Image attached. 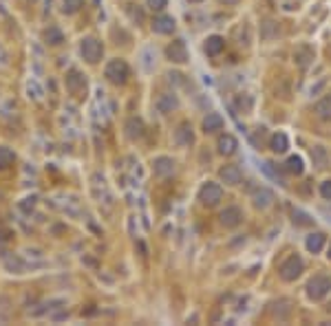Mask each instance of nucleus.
<instances>
[{
	"mask_svg": "<svg viewBox=\"0 0 331 326\" xmlns=\"http://www.w3.org/2000/svg\"><path fill=\"white\" fill-rule=\"evenodd\" d=\"M104 75H106V79H108L111 84L124 86L126 82H128V77H130V69H128V64H126L124 60L117 57V60H111V62L106 64Z\"/></svg>",
	"mask_w": 331,
	"mask_h": 326,
	"instance_id": "1",
	"label": "nucleus"
},
{
	"mask_svg": "<svg viewBox=\"0 0 331 326\" xmlns=\"http://www.w3.org/2000/svg\"><path fill=\"white\" fill-rule=\"evenodd\" d=\"M302 269H305L302 258L294 254V256H289L287 260L281 264V267H278V276H281V280H285V282H294V280L300 278Z\"/></svg>",
	"mask_w": 331,
	"mask_h": 326,
	"instance_id": "2",
	"label": "nucleus"
},
{
	"mask_svg": "<svg viewBox=\"0 0 331 326\" xmlns=\"http://www.w3.org/2000/svg\"><path fill=\"white\" fill-rule=\"evenodd\" d=\"M329 293H331V278L329 276L318 274L307 282V295L311 300H322V298H327Z\"/></svg>",
	"mask_w": 331,
	"mask_h": 326,
	"instance_id": "3",
	"label": "nucleus"
},
{
	"mask_svg": "<svg viewBox=\"0 0 331 326\" xmlns=\"http://www.w3.org/2000/svg\"><path fill=\"white\" fill-rule=\"evenodd\" d=\"M223 198V188L214 181H208L201 185V190H199V201H201V205H205V208H214V205L221 203Z\"/></svg>",
	"mask_w": 331,
	"mask_h": 326,
	"instance_id": "4",
	"label": "nucleus"
},
{
	"mask_svg": "<svg viewBox=\"0 0 331 326\" xmlns=\"http://www.w3.org/2000/svg\"><path fill=\"white\" fill-rule=\"evenodd\" d=\"M79 53L89 64H97L104 55V44L97 38H84L82 44H79Z\"/></svg>",
	"mask_w": 331,
	"mask_h": 326,
	"instance_id": "5",
	"label": "nucleus"
},
{
	"mask_svg": "<svg viewBox=\"0 0 331 326\" xmlns=\"http://www.w3.org/2000/svg\"><path fill=\"white\" fill-rule=\"evenodd\" d=\"M66 91H69L71 95H75V97L86 93V77L77 69H71L69 73H66Z\"/></svg>",
	"mask_w": 331,
	"mask_h": 326,
	"instance_id": "6",
	"label": "nucleus"
},
{
	"mask_svg": "<svg viewBox=\"0 0 331 326\" xmlns=\"http://www.w3.org/2000/svg\"><path fill=\"white\" fill-rule=\"evenodd\" d=\"M166 55H168L170 62L175 64H185L188 62V49H185V42L183 40H172L166 49Z\"/></svg>",
	"mask_w": 331,
	"mask_h": 326,
	"instance_id": "7",
	"label": "nucleus"
},
{
	"mask_svg": "<svg viewBox=\"0 0 331 326\" xmlns=\"http://www.w3.org/2000/svg\"><path fill=\"white\" fill-rule=\"evenodd\" d=\"M274 201H276V196L269 188H258V190H254V194H252V205H254L256 210H267L274 205Z\"/></svg>",
	"mask_w": 331,
	"mask_h": 326,
	"instance_id": "8",
	"label": "nucleus"
},
{
	"mask_svg": "<svg viewBox=\"0 0 331 326\" xmlns=\"http://www.w3.org/2000/svg\"><path fill=\"white\" fill-rule=\"evenodd\" d=\"M218 218H221L223 227L232 229V227H238V225L243 223V212H241V208H236V205H230V208H225L221 212V216Z\"/></svg>",
	"mask_w": 331,
	"mask_h": 326,
	"instance_id": "9",
	"label": "nucleus"
},
{
	"mask_svg": "<svg viewBox=\"0 0 331 326\" xmlns=\"http://www.w3.org/2000/svg\"><path fill=\"white\" fill-rule=\"evenodd\" d=\"M218 176H221V181L225 185H238V183L243 181V172H241V168H238L236 163L223 165V168L218 170Z\"/></svg>",
	"mask_w": 331,
	"mask_h": 326,
	"instance_id": "10",
	"label": "nucleus"
},
{
	"mask_svg": "<svg viewBox=\"0 0 331 326\" xmlns=\"http://www.w3.org/2000/svg\"><path fill=\"white\" fill-rule=\"evenodd\" d=\"M195 141V132H192V124L190 122H181L175 130V143L181 148H188Z\"/></svg>",
	"mask_w": 331,
	"mask_h": 326,
	"instance_id": "11",
	"label": "nucleus"
},
{
	"mask_svg": "<svg viewBox=\"0 0 331 326\" xmlns=\"http://www.w3.org/2000/svg\"><path fill=\"white\" fill-rule=\"evenodd\" d=\"M152 172H155V176H159V179L170 176L172 172H175V161H172L170 157H157L155 161H152Z\"/></svg>",
	"mask_w": 331,
	"mask_h": 326,
	"instance_id": "12",
	"label": "nucleus"
},
{
	"mask_svg": "<svg viewBox=\"0 0 331 326\" xmlns=\"http://www.w3.org/2000/svg\"><path fill=\"white\" fill-rule=\"evenodd\" d=\"M155 106L161 115H168V112L179 108V99H177V95H172V93H161V95L157 97Z\"/></svg>",
	"mask_w": 331,
	"mask_h": 326,
	"instance_id": "13",
	"label": "nucleus"
},
{
	"mask_svg": "<svg viewBox=\"0 0 331 326\" xmlns=\"http://www.w3.org/2000/svg\"><path fill=\"white\" fill-rule=\"evenodd\" d=\"M175 18L172 16H157L155 20H152V31L155 33H161V36H168V33L175 31Z\"/></svg>",
	"mask_w": 331,
	"mask_h": 326,
	"instance_id": "14",
	"label": "nucleus"
},
{
	"mask_svg": "<svg viewBox=\"0 0 331 326\" xmlns=\"http://www.w3.org/2000/svg\"><path fill=\"white\" fill-rule=\"evenodd\" d=\"M218 152H221L223 157H230V155H234L236 148H238V141H236V137L234 135H230V132H225V135L218 137Z\"/></svg>",
	"mask_w": 331,
	"mask_h": 326,
	"instance_id": "15",
	"label": "nucleus"
},
{
	"mask_svg": "<svg viewBox=\"0 0 331 326\" xmlns=\"http://www.w3.org/2000/svg\"><path fill=\"white\" fill-rule=\"evenodd\" d=\"M225 49V40L221 36H210L208 40H205V44H203V51L208 53L210 57H216V55H221Z\"/></svg>",
	"mask_w": 331,
	"mask_h": 326,
	"instance_id": "16",
	"label": "nucleus"
},
{
	"mask_svg": "<svg viewBox=\"0 0 331 326\" xmlns=\"http://www.w3.org/2000/svg\"><path fill=\"white\" fill-rule=\"evenodd\" d=\"M324 243H327V236L322 234V231H314V234L307 236V241H305V247H307V251H311V254H320Z\"/></svg>",
	"mask_w": 331,
	"mask_h": 326,
	"instance_id": "17",
	"label": "nucleus"
},
{
	"mask_svg": "<svg viewBox=\"0 0 331 326\" xmlns=\"http://www.w3.org/2000/svg\"><path fill=\"white\" fill-rule=\"evenodd\" d=\"M223 128V117L218 112H208L203 119V132L205 135H212V132L221 130Z\"/></svg>",
	"mask_w": 331,
	"mask_h": 326,
	"instance_id": "18",
	"label": "nucleus"
},
{
	"mask_svg": "<svg viewBox=\"0 0 331 326\" xmlns=\"http://www.w3.org/2000/svg\"><path fill=\"white\" fill-rule=\"evenodd\" d=\"M314 112L322 122H331V95H324L322 99H318L314 106Z\"/></svg>",
	"mask_w": 331,
	"mask_h": 326,
	"instance_id": "19",
	"label": "nucleus"
},
{
	"mask_svg": "<svg viewBox=\"0 0 331 326\" xmlns=\"http://www.w3.org/2000/svg\"><path fill=\"white\" fill-rule=\"evenodd\" d=\"M126 137L128 139H142L144 137V122L139 117H130L126 122Z\"/></svg>",
	"mask_w": 331,
	"mask_h": 326,
	"instance_id": "20",
	"label": "nucleus"
},
{
	"mask_svg": "<svg viewBox=\"0 0 331 326\" xmlns=\"http://www.w3.org/2000/svg\"><path fill=\"white\" fill-rule=\"evenodd\" d=\"M269 148L274 150L276 155H283V152H287V148H289L287 135H285V132H274V135H271V139H269Z\"/></svg>",
	"mask_w": 331,
	"mask_h": 326,
	"instance_id": "21",
	"label": "nucleus"
},
{
	"mask_svg": "<svg viewBox=\"0 0 331 326\" xmlns=\"http://www.w3.org/2000/svg\"><path fill=\"white\" fill-rule=\"evenodd\" d=\"M311 161H314L316 168H327L329 163V152L324 145H314L311 148Z\"/></svg>",
	"mask_w": 331,
	"mask_h": 326,
	"instance_id": "22",
	"label": "nucleus"
},
{
	"mask_svg": "<svg viewBox=\"0 0 331 326\" xmlns=\"http://www.w3.org/2000/svg\"><path fill=\"white\" fill-rule=\"evenodd\" d=\"M294 57H296V62H298L300 69H307L309 62L314 60V51H311L309 46H298L296 53H294Z\"/></svg>",
	"mask_w": 331,
	"mask_h": 326,
	"instance_id": "23",
	"label": "nucleus"
},
{
	"mask_svg": "<svg viewBox=\"0 0 331 326\" xmlns=\"http://www.w3.org/2000/svg\"><path fill=\"white\" fill-rule=\"evenodd\" d=\"M3 262H5V267H7V269L13 271V274H22V271H24V262L20 260L18 256H13V254H5Z\"/></svg>",
	"mask_w": 331,
	"mask_h": 326,
	"instance_id": "24",
	"label": "nucleus"
},
{
	"mask_svg": "<svg viewBox=\"0 0 331 326\" xmlns=\"http://www.w3.org/2000/svg\"><path fill=\"white\" fill-rule=\"evenodd\" d=\"M13 161H16V152L9 145H0V170H7L9 165H13Z\"/></svg>",
	"mask_w": 331,
	"mask_h": 326,
	"instance_id": "25",
	"label": "nucleus"
},
{
	"mask_svg": "<svg viewBox=\"0 0 331 326\" xmlns=\"http://www.w3.org/2000/svg\"><path fill=\"white\" fill-rule=\"evenodd\" d=\"M44 40H46V44L58 46V44H62V42H64V33L60 31L58 26H49V29L44 31Z\"/></svg>",
	"mask_w": 331,
	"mask_h": 326,
	"instance_id": "26",
	"label": "nucleus"
},
{
	"mask_svg": "<svg viewBox=\"0 0 331 326\" xmlns=\"http://www.w3.org/2000/svg\"><path fill=\"white\" fill-rule=\"evenodd\" d=\"M285 170L289 172V174H302V159L300 157H296V155H291L287 161H285Z\"/></svg>",
	"mask_w": 331,
	"mask_h": 326,
	"instance_id": "27",
	"label": "nucleus"
},
{
	"mask_svg": "<svg viewBox=\"0 0 331 326\" xmlns=\"http://www.w3.org/2000/svg\"><path fill=\"white\" fill-rule=\"evenodd\" d=\"M82 7H84V0H62V11L69 13V16L77 13Z\"/></svg>",
	"mask_w": 331,
	"mask_h": 326,
	"instance_id": "28",
	"label": "nucleus"
},
{
	"mask_svg": "<svg viewBox=\"0 0 331 326\" xmlns=\"http://www.w3.org/2000/svg\"><path fill=\"white\" fill-rule=\"evenodd\" d=\"M291 216H294V223L296 225H302V227H309V225H314V218L309 214H305L302 210H294L291 212Z\"/></svg>",
	"mask_w": 331,
	"mask_h": 326,
	"instance_id": "29",
	"label": "nucleus"
},
{
	"mask_svg": "<svg viewBox=\"0 0 331 326\" xmlns=\"http://www.w3.org/2000/svg\"><path fill=\"white\" fill-rule=\"evenodd\" d=\"M263 31H261V38L263 40H271V38H276L278 36V24H274L271 20H267V22H263Z\"/></svg>",
	"mask_w": 331,
	"mask_h": 326,
	"instance_id": "30",
	"label": "nucleus"
},
{
	"mask_svg": "<svg viewBox=\"0 0 331 326\" xmlns=\"http://www.w3.org/2000/svg\"><path fill=\"white\" fill-rule=\"evenodd\" d=\"M148 9H152V11H163L166 7H168V0H148Z\"/></svg>",
	"mask_w": 331,
	"mask_h": 326,
	"instance_id": "31",
	"label": "nucleus"
},
{
	"mask_svg": "<svg viewBox=\"0 0 331 326\" xmlns=\"http://www.w3.org/2000/svg\"><path fill=\"white\" fill-rule=\"evenodd\" d=\"M320 194H322V198H327V201H331V181L320 183Z\"/></svg>",
	"mask_w": 331,
	"mask_h": 326,
	"instance_id": "32",
	"label": "nucleus"
},
{
	"mask_svg": "<svg viewBox=\"0 0 331 326\" xmlns=\"http://www.w3.org/2000/svg\"><path fill=\"white\" fill-rule=\"evenodd\" d=\"M218 3H223V5H238L241 0H218Z\"/></svg>",
	"mask_w": 331,
	"mask_h": 326,
	"instance_id": "33",
	"label": "nucleus"
},
{
	"mask_svg": "<svg viewBox=\"0 0 331 326\" xmlns=\"http://www.w3.org/2000/svg\"><path fill=\"white\" fill-rule=\"evenodd\" d=\"M327 256H329V260H331V245H329V254Z\"/></svg>",
	"mask_w": 331,
	"mask_h": 326,
	"instance_id": "34",
	"label": "nucleus"
},
{
	"mask_svg": "<svg viewBox=\"0 0 331 326\" xmlns=\"http://www.w3.org/2000/svg\"><path fill=\"white\" fill-rule=\"evenodd\" d=\"M190 3H201V0H190Z\"/></svg>",
	"mask_w": 331,
	"mask_h": 326,
	"instance_id": "35",
	"label": "nucleus"
}]
</instances>
